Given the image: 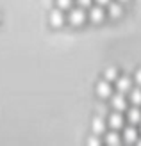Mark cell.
I'll return each mask as SVG.
<instances>
[{
  "instance_id": "obj_1",
  "label": "cell",
  "mask_w": 141,
  "mask_h": 146,
  "mask_svg": "<svg viewBox=\"0 0 141 146\" xmlns=\"http://www.w3.org/2000/svg\"><path fill=\"white\" fill-rule=\"evenodd\" d=\"M68 21L72 25H82L86 21V13H84V7H79V9H72L68 14Z\"/></svg>"
},
{
  "instance_id": "obj_2",
  "label": "cell",
  "mask_w": 141,
  "mask_h": 146,
  "mask_svg": "<svg viewBox=\"0 0 141 146\" xmlns=\"http://www.w3.org/2000/svg\"><path fill=\"white\" fill-rule=\"evenodd\" d=\"M111 91H113V87H111L109 80H102V82L96 84V94H98V96L107 98V96H111Z\"/></svg>"
},
{
  "instance_id": "obj_3",
  "label": "cell",
  "mask_w": 141,
  "mask_h": 146,
  "mask_svg": "<svg viewBox=\"0 0 141 146\" xmlns=\"http://www.w3.org/2000/svg\"><path fill=\"white\" fill-rule=\"evenodd\" d=\"M109 127L111 128H122L123 127V116H122V111H116L109 116Z\"/></svg>"
},
{
  "instance_id": "obj_4",
  "label": "cell",
  "mask_w": 141,
  "mask_h": 146,
  "mask_svg": "<svg viewBox=\"0 0 141 146\" xmlns=\"http://www.w3.org/2000/svg\"><path fill=\"white\" fill-rule=\"evenodd\" d=\"M90 20L93 21V23H100V21L104 20V9L100 5H91L90 9Z\"/></svg>"
},
{
  "instance_id": "obj_5",
  "label": "cell",
  "mask_w": 141,
  "mask_h": 146,
  "mask_svg": "<svg viewBox=\"0 0 141 146\" xmlns=\"http://www.w3.org/2000/svg\"><path fill=\"white\" fill-rule=\"evenodd\" d=\"M111 104H113V107L116 109V111H125V107H127V102H125L123 93H118L116 96L111 98Z\"/></svg>"
},
{
  "instance_id": "obj_6",
  "label": "cell",
  "mask_w": 141,
  "mask_h": 146,
  "mask_svg": "<svg viewBox=\"0 0 141 146\" xmlns=\"http://www.w3.org/2000/svg\"><path fill=\"white\" fill-rule=\"evenodd\" d=\"M116 89H118V93H127V91H130V89H132V82H130V78H129V77H122V78H118Z\"/></svg>"
},
{
  "instance_id": "obj_7",
  "label": "cell",
  "mask_w": 141,
  "mask_h": 146,
  "mask_svg": "<svg viewBox=\"0 0 141 146\" xmlns=\"http://www.w3.org/2000/svg\"><path fill=\"white\" fill-rule=\"evenodd\" d=\"M63 21H64V16H63L61 9H55V11H52V13H50V23L54 25V27L63 25Z\"/></svg>"
},
{
  "instance_id": "obj_8",
  "label": "cell",
  "mask_w": 141,
  "mask_h": 146,
  "mask_svg": "<svg viewBox=\"0 0 141 146\" xmlns=\"http://www.w3.org/2000/svg\"><path fill=\"white\" fill-rule=\"evenodd\" d=\"M123 139L127 141V143H134L138 139V130L134 127H127V128H125V132H123Z\"/></svg>"
},
{
  "instance_id": "obj_9",
  "label": "cell",
  "mask_w": 141,
  "mask_h": 146,
  "mask_svg": "<svg viewBox=\"0 0 141 146\" xmlns=\"http://www.w3.org/2000/svg\"><path fill=\"white\" fill-rule=\"evenodd\" d=\"M109 14H111V18H118L122 14V5L116 2H109Z\"/></svg>"
},
{
  "instance_id": "obj_10",
  "label": "cell",
  "mask_w": 141,
  "mask_h": 146,
  "mask_svg": "<svg viewBox=\"0 0 141 146\" xmlns=\"http://www.w3.org/2000/svg\"><path fill=\"white\" fill-rule=\"evenodd\" d=\"M129 121H130V123H139V121H141V111L138 109V105L129 111Z\"/></svg>"
},
{
  "instance_id": "obj_11",
  "label": "cell",
  "mask_w": 141,
  "mask_h": 146,
  "mask_svg": "<svg viewBox=\"0 0 141 146\" xmlns=\"http://www.w3.org/2000/svg\"><path fill=\"white\" fill-rule=\"evenodd\" d=\"M93 132L95 134H104V132H106V123H104L100 118H95V121H93Z\"/></svg>"
},
{
  "instance_id": "obj_12",
  "label": "cell",
  "mask_w": 141,
  "mask_h": 146,
  "mask_svg": "<svg viewBox=\"0 0 141 146\" xmlns=\"http://www.w3.org/2000/svg\"><path fill=\"white\" fill-rule=\"evenodd\" d=\"M106 143L116 146L118 143H120V135H118L116 132H107V134H106Z\"/></svg>"
},
{
  "instance_id": "obj_13",
  "label": "cell",
  "mask_w": 141,
  "mask_h": 146,
  "mask_svg": "<svg viewBox=\"0 0 141 146\" xmlns=\"http://www.w3.org/2000/svg\"><path fill=\"white\" fill-rule=\"evenodd\" d=\"M130 102L134 105H141V89H132V94H130Z\"/></svg>"
},
{
  "instance_id": "obj_14",
  "label": "cell",
  "mask_w": 141,
  "mask_h": 146,
  "mask_svg": "<svg viewBox=\"0 0 141 146\" xmlns=\"http://www.w3.org/2000/svg\"><path fill=\"white\" fill-rule=\"evenodd\" d=\"M106 80H109V82H113V80H116L118 78V71H116V68H107L106 70Z\"/></svg>"
},
{
  "instance_id": "obj_15",
  "label": "cell",
  "mask_w": 141,
  "mask_h": 146,
  "mask_svg": "<svg viewBox=\"0 0 141 146\" xmlns=\"http://www.w3.org/2000/svg\"><path fill=\"white\" fill-rule=\"evenodd\" d=\"M72 4H73V0H57L59 9H70Z\"/></svg>"
},
{
  "instance_id": "obj_16",
  "label": "cell",
  "mask_w": 141,
  "mask_h": 146,
  "mask_svg": "<svg viewBox=\"0 0 141 146\" xmlns=\"http://www.w3.org/2000/svg\"><path fill=\"white\" fill-rule=\"evenodd\" d=\"M91 2H93V0H77V4L80 7H91Z\"/></svg>"
},
{
  "instance_id": "obj_17",
  "label": "cell",
  "mask_w": 141,
  "mask_h": 146,
  "mask_svg": "<svg viewBox=\"0 0 141 146\" xmlns=\"http://www.w3.org/2000/svg\"><path fill=\"white\" fill-rule=\"evenodd\" d=\"M88 144H91V146H98L100 144V141H98V137H90V139H88Z\"/></svg>"
},
{
  "instance_id": "obj_18",
  "label": "cell",
  "mask_w": 141,
  "mask_h": 146,
  "mask_svg": "<svg viewBox=\"0 0 141 146\" xmlns=\"http://www.w3.org/2000/svg\"><path fill=\"white\" fill-rule=\"evenodd\" d=\"M136 82H138V86H141V70H138V73H136Z\"/></svg>"
},
{
  "instance_id": "obj_19",
  "label": "cell",
  "mask_w": 141,
  "mask_h": 146,
  "mask_svg": "<svg viewBox=\"0 0 141 146\" xmlns=\"http://www.w3.org/2000/svg\"><path fill=\"white\" fill-rule=\"evenodd\" d=\"M95 2H96V4H98V5H104V4H109V2H111V0H95Z\"/></svg>"
},
{
  "instance_id": "obj_20",
  "label": "cell",
  "mask_w": 141,
  "mask_h": 146,
  "mask_svg": "<svg viewBox=\"0 0 141 146\" xmlns=\"http://www.w3.org/2000/svg\"><path fill=\"white\" fill-rule=\"evenodd\" d=\"M138 143H139V144H141V139H139V141H138Z\"/></svg>"
},
{
  "instance_id": "obj_21",
  "label": "cell",
  "mask_w": 141,
  "mask_h": 146,
  "mask_svg": "<svg viewBox=\"0 0 141 146\" xmlns=\"http://www.w3.org/2000/svg\"><path fill=\"white\" fill-rule=\"evenodd\" d=\"M122 2H123V0H122Z\"/></svg>"
}]
</instances>
